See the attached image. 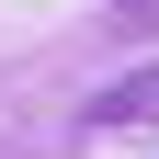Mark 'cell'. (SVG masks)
Segmentation results:
<instances>
[{
	"label": "cell",
	"mask_w": 159,
	"mask_h": 159,
	"mask_svg": "<svg viewBox=\"0 0 159 159\" xmlns=\"http://www.w3.org/2000/svg\"><path fill=\"white\" fill-rule=\"evenodd\" d=\"M91 125H159V68H136V80H114L102 102H91Z\"/></svg>",
	"instance_id": "6da1fadb"
}]
</instances>
